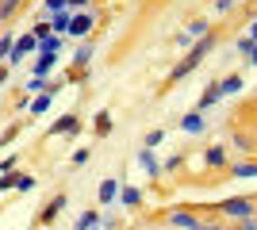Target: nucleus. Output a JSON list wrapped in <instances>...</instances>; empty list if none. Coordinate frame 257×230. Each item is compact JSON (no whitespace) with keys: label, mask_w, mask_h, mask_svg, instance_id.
I'll return each mask as SVG.
<instances>
[{"label":"nucleus","mask_w":257,"mask_h":230,"mask_svg":"<svg viewBox=\"0 0 257 230\" xmlns=\"http://www.w3.org/2000/svg\"><path fill=\"white\" fill-rule=\"evenodd\" d=\"M50 69H54V54H46V50H43V58L35 62V77H46Z\"/></svg>","instance_id":"nucleus-9"},{"label":"nucleus","mask_w":257,"mask_h":230,"mask_svg":"<svg viewBox=\"0 0 257 230\" xmlns=\"http://www.w3.org/2000/svg\"><path fill=\"white\" fill-rule=\"evenodd\" d=\"M226 161V153L219 150V146H215V150H207V165H223Z\"/></svg>","instance_id":"nucleus-21"},{"label":"nucleus","mask_w":257,"mask_h":230,"mask_svg":"<svg viewBox=\"0 0 257 230\" xmlns=\"http://www.w3.org/2000/svg\"><path fill=\"white\" fill-rule=\"evenodd\" d=\"M4 58H12V39H0V62Z\"/></svg>","instance_id":"nucleus-26"},{"label":"nucleus","mask_w":257,"mask_h":230,"mask_svg":"<svg viewBox=\"0 0 257 230\" xmlns=\"http://www.w3.org/2000/svg\"><path fill=\"white\" fill-rule=\"evenodd\" d=\"M46 108H50V92H43V96H39V100L31 104V111H35V115H43Z\"/></svg>","instance_id":"nucleus-18"},{"label":"nucleus","mask_w":257,"mask_h":230,"mask_svg":"<svg viewBox=\"0 0 257 230\" xmlns=\"http://www.w3.org/2000/svg\"><path fill=\"white\" fill-rule=\"evenodd\" d=\"M139 161H142V169H150V173H161V169H158V161H154V153H150V150H142V153H139Z\"/></svg>","instance_id":"nucleus-17"},{"label":"nucleus","mask_w":257,"mask_h":230,"mask_svg":"<svg viewBox=\"0 0 257 230\" xmlns=\"http://www.w3.org/2000/svg\"><path fill=\"white\" fill-rule=\"evenodd\" d=\"M200 230H219V226H204V222H200Z\"/></svg>","instance_id":"nucleus-31"},{"label":"nucleus","mask_w":257,"mask_h":230,"mask_svg":"<svg viewBox=\"0 0 257 230\" xmlns=\"http://www.w3.org/2000/svg\"><path fill=\"white\" fill-rule=\"evenodd\" d=\"M62 207H65V196H58V199H54V203H50V207L43 211V222H50V219H54V215H58V211H62Z\"/></svg>","instance_id":"nucleus-16"},{"label":"nucleus","mask_w":257,"mask_h":230,"mask_svg":"<svg viewBox=\"0 0 257 230\" xmlns=\"http://www.w3.org/2000/svg\"><path fill=\"white\" fill-rule=\"evenodd\" d=\"M20 0H0V20H12V12H16Z\"/></svg>","instance_id":"nucleus-20"},{"label":"nucleus","mask_w":257,"mask_h":230,"mask_svg":"<svg viewBox=\"0 0 257 230\" xmlns=\"http://www.w3.org/2000/svg\"><path fill=\"white\" fill-rule=\"evenodd\" d=\"M242 88V77H226V81H219V92L223 96H230V92H238Z\"/></svg>","instance_id":"nucleus-12"},{"label":"nucleus","mask_w":257,"mask_h":230,"mask_svg":"<svg viewBox=\"0 0 257 230\" xmlns=\"http://www.w3.org/2000/svg\"><path fill=\"white\" fill-rule=\"evenodd\" d=\"M58 46H62V43H58V39H54V35H50V39H46V43H43V50H46V54H58Z\"/></svg>","instance_id":"nucleus-27"},{"label":"nucleus","mask_w":257,"mask_h":230,"mask_svg":"<svg viewBox=\"0 0 257 230\" xmlns=\"http://www.w3.org/2000/svg\"><path fill=\"white\" fill-rule=\"evenodd\" d=\"M69 23H73V20H69V12H54V16H50V27H54V31H65Z\"/></svg>","instance_id":"nucleus-11"},{"label":"nucleus","mask_w":257,"mask_h":230,"mask_svg":"<svg viewBox=\"0 0 257 230\" xmlns=\"http://www.w3.org/2000/svg\"><path fill=\"white\" fill-rule=\"evenodd\" d=\"M92 23H96L92 16H77V20L69 23V35H73V39H81V35H88V31H92Z\"/></svg>","instance_id":"nucleus-4"},{"label":"nucleus","mask_w":257,"mask_h":230,"mask_svg":"<svg viewBox=\"0 0 257 230\" xmlns=\"http://www.w3.org/2000/svg\"><path fill=\"white\" fill-rule=\"evenodd\" d=\"M181 127L188 134H200V131H204V115H200V111H188V115L181 119Z\"/></svg>","instance_id":"nucleus-5"},{"label":"nucleus","mask_w":257,"mask_h":230,"mask_svg":"<svg viewBox=\"0 0 257 230\" xmlns=\"http://www.w3.org/2000/svg\"><path fill=\"white\" fill-rule=\"evenodd\" d=\"M35 43H39L35 35H27V39H20V43H16V50H12V62H20L23 54H31V50H35Z\"/></svg>","instance_id":"nucleus-6"},{"label":"nucleus","mask_w":257,"mask_h":230,"mask_svg":"<svg viewBox=\"0 0 257 230\" xmlns=\"http://www.w3.org/2000/svg\"><path fill=\"white\" fill-rule=\"evenodd\" d=\"M223 211L226 215H238V219H249V215H253V203H249V199H226Z\"/></svg>","instance_id":"nucleus-2"},{"label":"nucleus","mask_w":257,"mask_h":230,"mask_svg":"<svg viewBox=\"0 0 257 230\" xmlns=\"http://www.w3.org/2000/svg\"><path fill=\"white\" fill-rule=\"evenodd\" d=\"M119 196H123V203H127V207H139V199H142V192H139V188H123V192H119Z\"/></svg>","instance_id":"nucleus-14"},{"label":"nucleus","mask_w":257,"mask_h":230,"mask_svg":"<svg viewBox=\"0 0 257 230\" xmlns=\"http://www.w3.org/2000/svg\"><path fill=\"white\" fill-rule=\"evenodd\" d=\"M161 138H165V134H161V131H150V134H146V150H154V146H161Z\"/></svg>","instance_id":"nucleus-23"},{"label":"nucleus","mask_w":257,"mask_h":230,"mask_svg":"<svg viewBox=\"0 0 257 230\" xmlns=\"http://www.w3.org/2000/svg\"><path fill=\"white\" fill-rule=\"evenodd\" d=\"M81 123H77V115H62V119L50 127V134H65V131H77Z\"/></svg>","instance_id":"nucleus-7"},{"label":"nucleus","mask_w":257,"mask_h":230,"mask_svg":"<svg viewBox=\"0 0 257 230\" xmlns=\"http://www.w3.org/2000/svg\"><path fill=\"white\" fill-rule=\"evenodd\" d=\"M169 226H181V230H200V219L184 215V211H173V215H169Z\"/></svg>","instance_id":"nucleus-3"},{"label":"nucleus","mask_w":257,"mask_h":230,"mask_svg":"<svg viewBox=\"0 0 257 230\" xmlns=\"http://www.w3.org/2000/svg\"><path fill=\"white\" fill-rule=\"evenodd\" d=\"M249 58H253V62H257V46H253V54H249Z\"/></svg>","instance_id":"nucleus-33"},{"label":"nucleus","mask_w":257,"mask_h":230,"mask_svg":"<svg viewBox=\"0 0 257 230\" xmlns=\"http://www.w3.org/2000/svg\"><path fill=\"white\" fill-rule=\"evenodd\" d=\"M4 77H8V69H4V66H0V85H4Z\"/></svg>","instance_id":"nucleus-30"},{"label":"nucleus","mask_w":257,"mask_h":230,"mask_svg":"<svg viewBox=\"0 0 257 230\" xmlns=\"http://www.w3.org/2000/svg\"><path fill=\"white\" fill-rule=\"evenodd\" d=\"M96 131H100V134L111 131V115H107V111H100V115H96Z\"/></svg>","instance_id":"nucleus-19"},{"label":"nucleus","mask_w":257,"mask_h":230,"mask_svg":"<svg viewBox=\"0 0 257 230\" xmlns=\"http://www.w3.org/2000/svg\"><path fill=\"white\" fill-rule=\"evenodd\" d=\"M88 58H92V46H81V50H77V58H73V66H85Z\"/></svg>","instance_id":"nucleus-22"},{"label":"nucleus","mask_w":257,"mask_h":230,"mask_svg":"<svg viewBox=\"0 0 257 230\" xmlns=\"http://www.w3.org/2000/svg\"><path fill=\"white\" fill-rule=\"evenodd\" d=\"M46 8L50 12H65V0H46Z\"/></svg>","instance_id":"nucleus-29"},{"label":"nucleus","mask_w":257,"mask_h":230,"mask_svg":"<svg viewBox=\"0 0 257 230\" xmlns=\"http://www.w3.org/2000/svg\"><path fill=\"white\" fill-rule=\"evenodd\" d=\"M115 196H119V184H115V180H104V184H100V199H104V203H111Z\"/></svg>","instance_id":"nucleus-10"},{"label":"nucleus","mask_w":257,"mask_h":230,"mask_svg":"<svg viewBox=\"0 0 257 230\" xmlns=\"http://www.w3.org/2000/svg\"><path fill=\"white\" fill-rule=\"evenodd\" d=\"M35 39H39V43H46V39H50V27H46V23H39V27H35Z\"/></svg>","instance_id":"nucleus-25"},{"label":"nucleus","mask_w":257,"mask_h":230,"mask_svg":"<svg viewBox=\"0 0 257 230\" xmlns=\"http://www.w3.org/2000/svg\"><path fill=\"white\" fill-rule=\"evenodd\" d=\"M234 176H257V165H238Z\"/></svg>","instance_id":"nucleus-24"},{"label":"nucleus","mask_w":257,"mask_h":230,"mask_svg":"<svg viewBox=\"0 0 257 230\" xmlns=\"http://www.w3.org/2000/svg\"><path fill=\"white\" fill-rule=\"evenodd\" d=\"M219 96H223V92H219V85H211V88L204 92V96H200V108H211V104H215Z\"/></svg>","instance_id":"nucleus-15"},{"label":"nucleus","mask_w":257,"mask_h":230,"mask_svg":"<svg viewBox=\"0 0 257 230\" xmlns=\"http://www.w3.org/2000/svg\"><path fill=\"white\" fill-rule=\"evenodd\" d=\"M207 50H211V39L204 35V39H200V46H196L192 54H188V58L181 62V66H177V69L169 73V81H184V77H188V73H192V69H196V66H200V62L207 58Z\"/></svg>","instance_id":"nucleus-1"},{"label":"nucleus","mask_w":257,"mask_h":230,"mask_svg":"<svg viewBox=\"0 0 257 230\" xmlns=\"http://www.w3.org/2000/svg\"><path fill=\"white\" fill-rule=\"evenodd\" d=\"M192 35H207V23H204V20H196V23H188V31H184L181 39H177V43L184 46V43H188V39H192Z\"/></svg>","instance_id":"nucleus-8"},{"label":"nucleus","mask_w":257,"mask_h":230,"mask_svg":"<svg viewBox=\"0 0 257 230\" xmlns=\"http://www.w3.org/2000/svg\"><path fill=\"white\" fill-rule=\"evenodd\" d=\"M16 180H20V176H16V173H4V176H0V188H12V184H16Z\"/></svg>","instance_id":"nucleus-28"},{"label":"nucleus","mask_w":257,"mask_h":230,"mask_svg":"<svg viewBox=\"0 0 257 230\" xmlns=\"http://www.w3.org/2000/svg\"><path fill=\"white\" fill-rule=\"evenodd\" d=\"M96 222H100V215H96V211H85V215L77 219V230H92Z\"/></svg>","instance_id":"nucleus-13"},{"label":"nucleus","mask_w":257,"mask_h":230,"mask_svg":"<svg viewBox=\"0 0 257 230\" xmlns=\"http://www.w3.org/2000/svg\"><path fill=\"white\" fill-rule=\"evenodd\" d=\"M69 4H88V0H69Z\"/></svg>","instance_id":"nucleus-32"}]
</instances>
